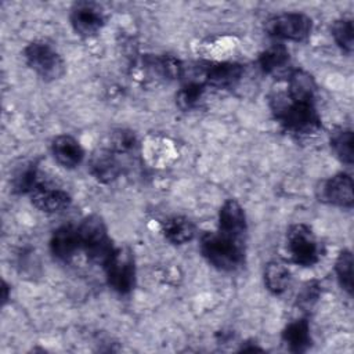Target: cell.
<instances>
[{"label":"cell","mask_w":354,"mask_h":354,"mask_svg":"<svg viewBox=\"0 0 354 354\" xmlns=\"http://www.w3.org/2000/svg\"><path fill=\"white\" fill-rule=\"evenodd\" d=\"M318 296H319V286H318V283L308 282L307 285L303 286V290L297 296V303L300 306L308 307V306H311L313 303L317 301Z\"/></svg>","instance_id":"4316f807"},{"label":"cell","mask_w":354,"mask_h":354,"mask_svg":"<svg viewBox=\"0 0 354 354\" xmlns=\"http://www.w3.org/2000/svg\"><path fill=\"white\" fill-rule=\"evenodd\" d=\"M40 181L37 178V169L36 166H29L24 169L14 180V188L18 192L29 194L36 185H39Z\"/></svg>","instance_id":"484cf974"},{"label":"cell","mask_w":354,"mask_h":354,"mask_svg":"<svg viewBox=\"0 0 354 354\" xmlns=\"http://www.w3.org/2000/svg\"><path fill=\"white\" fill-rule=\"evenodd\" d=\"M24 57L29 68L43 80H57L65 73V62L62 57L44 41L29 43L24 50Z\"/></svg>","instance_id":"277c9868"},{"label":"cell","mask_w":354,"mask_h":354,"mask_svg":"<svg viewBox=\"0 0 354 354\" xmlns=\"http://www.w3.org/2000/svg\"><path fill=\"white\" fill-rule=\"evenodd\" d=\"M137 144L136 134L126 129L113 130L106 141V149L113 153H127L130 152Z\"/></svg>","instance_id":"603a6c76"},{"label":"cell","mask_w":354,"mask_h":354,"mask_svg":"<svg viewBox=\"0 0 354 354\" xmlns=\"http://www.w3.org/2000/svg\"><path fill=\"white\" fill-rule=\"evenodd\" d=\"M319 201L330 205L351 207L354 202L353 178L346 173H339L321 184L318 188Z\"/></svg>","instance_id":"9c48e42d"},{"label":"cell","mask_w":354,"mask_h":354,"mask_svg":"<svg viewBox=\"0 0 354 354\" xmlns=\"http://www.w3.org/2000/svg\"><path fill=\"white\" fill-rule=\"evenodd\" d=\"M218 231L243 239L246 232V217L242 206L235 199H228L223 203L218 212Z\"/></svg>","instance_id":"30bf717a"},{"label":"cell","mask_w":354,"mask_h":354,"mask_svg":"<svg viewBox=\"0 0 354 354\" xmlns=\"http://www.w3.org/2000/svg\"><path fill=\"white\" fill-rule=\"evenodd\" d=\"M289 51L283 44H272L266 48L259 57V64L261 69L270 75H278L285 72L289 66Z\"/></svg>","instance_id":"ac0fdd59"},{"label":"cell","mask_w":354,"mask_h":354,"mask_svg":"<svg viewBox=\"0 0 354 354\" xmlns=\"http://www.w3.org/2000/svg\"><path fill=\"white\" fill-rule=\"evenodd\" d=\"M243 68L236 62H220L206 68L203 73L205 84L217 88L234 87L242 77Z\"/></svg>","instance_id":"4fadbf2b"},{"label":"cell","mask_w":354,"mask_h":354,"mask_svg":"<svg viewBox=\"0 0 354 354\" xmlns=\"http://www.w3.org/2000/svg\"><path fill=\"white\" fill-rule=\"evenodd\" d=\"M315 94H317V84L314 77L308 72L303 69H293L289 73L286 95L292 101L314 104Z\"/></svg>","instance_id":"5bb4252c"},{"label":"cell","mask_w":354,"mask_h":354,"mask_svg":"<svg viewBox=\"0 0 354 354\" xmlns=\"http://www.w3.org/2000/svg\"><path fill=\"white\" fill-rule=\"evenodd\" d=\"M330 147L337 155V158L347 163H353V131L346 129H339L330 136Z\"/></svg>","instance_id":"7402d4cb"},{"label":"cell","mask_w":354,"mask_h":354,"mask_svg":"<svg viewBox=\"0 0 354 354\" xmlns=\"http://www.w3.org/2000/svg\"><path fill=\"white\" fill-rule=\"evenodd\" d=\"M201 252L213 267L221 271H234L245 260L243 239L225 235L220 231L207 232L202 236Z\"/></svg>","instance_id":"7a4b0ae2"},{"label":"cell","mask_w":354,"mask_h":354,"mask_svg":"<svg viewBox=\"0 0 354 354\" xmlns=\"http://www.w3.org/2000/svg\"><path fill=\"white\" fill-rule=\"evenodd\" d=\"M270 105L282 127L296 136H310L321 129V118L314 104L292 101L286 93H275Z\"/></svg>","instance_id":"6da1fadb"},{"label":"cell","mask_w":354,"mask_h":354,"mask_svg":"<svg viewBox=\"0 0 354 354\" xmlns=\"http://www.w3.org/2000/svg\"><path fill=\"white\" fill-rule=\"evenodd\" d=\"M290 272L289 270L277 261H271L264 268V283L270 292L274 295L283 293L290 286Z\"/></svg>","instance_id":"ffe728a7"},{"label":"cell","mask_w":354,"mask_h":354,"mask_svg":"<svg viewBox=\"0 0 354 354\" xmlns=\"http://www.w3.org/2000/svg\"><path fill=\"white\" fill-rule=\"evenodd\" d=\"M163 235L173 245H183L194 238L195 228L187 217L176 216L163 224Z\"/></svg>","instance_id":"d6986e66"},{"label":"cell","mask_w":354,"mask_h":354,"mask_svg":"<svg viewBox=\"0 0 354 354\" xmlns=\"http://www.w3.org/2000/svg\"><path fill=\"white\" fill-rule=\"evenodd\" d=\"M29 196L32 205L44 213H58L71 205V196L65 191L43 185L41 183L29 192Z\"/></svg>","instance_id":"8fae6325"},{"label":"cell","mask_w":354,"mask_h":354,"mask_svg":"<svg viewBox=\"0 0 354 354\" xmlns=\"http://www.w3.org/2000/svg\"><path fill=\"white\" fill-rule=\"evenodd\" d=\"M205 83L198 80L187 82L176 95V104L181 111H191L196 108L203 98Z\"/></svg>","instance_id":"44dd1931"},{"label":"cell","mask_w":354,"mask_h":354,"mask_svg":"<svg viewBox=\"0 0 354 354\" xmlns=\"http://www.w3.org/2000/svg\"><path fill=\"white\" fill-rule=\"evenodd\" d=\"M51 151L55 160L66 169H73L79 166L84 158V151L79 141L66 134L58 136L53 140Z\"/></svg>","instance_id":"9a60e30c"},{"label":"cell","mask_w":354,"mask_h":354,"mask_svg":"<svg viewBox=\"0 0 354 354\" xmlns=\"http://www.w3.org/2000/svg\"><path fill=\"white\" fill-rule=\"evenodd\" d=\"M77 232L80 238V246L86 252L87 257L93 263L101 264L104 267L111 259L115 246L108 236V231L102 218L97 214L87 216L77 227Z\"/></svg>","instance_id":"3957f363"},{"label":"cell","mask_w":354,"mask_h":354,"mask_svg":"<svg viewBox=\"0 0 354 354\" xmlns=\"http://www.w3.org/2000/svg\"><path fill=\"white\" fill-rule=\"evenodd\" d=\"M1 290H3V304H6V301L8 300V285L4 281L1 283Z\"/></svg>","instance_id":"83f0119b"},{"label":"cell","mask_w":354,"mask_h":354,"mask_svg":"<svg viewBox=\"0 0 354 354\" xmlns=\"http://www.w3.org/2000/svg\"><path fill=\"white\" fill-rule=\"evenodd\" d=\"M80 238L77 228L62 225L57 228L50 239V249L54 257L61 261H71L80 249Z\"/></svg>","instance_id":"7c38bea8"},{"label":"cell","mask_w":354,"mask_h":354,"mask_svg":"<svg viewBox=\"0 0 354 354\" xmlns=\"http://www.w3.org/2000/svg\"><path fill=\"white\" fill-rule=\"evenodd\" d=\"M286 250L292 261L303 267H310L319 259V243L306 224H295L288 230Z\"/></svg>","instance_id":"5b68a950"},{"label":"cell","mask_w":354,"mask_h":354,"mask_svg":"<svg viewBox=\"0 0 354 354\" xmlns=\"http://www.w3.org/2000/svg\"><path fill=\"white\" fill-rule=\"evenodd\" d=\"M88 171L97 181L106 184L119 176L120 166L115 158V153L106 148H102L91 155L88 162Z\"/></svg>","instance_id":"2e32d148"},{"label":"cell","mask_w":354,"mask_h":354,"mask_svg":"<svg viewBox=\"0 0 354 354\" xmlns=\"http://www.w3.org/2000/svg\"><path fill=\"white\" fill-rule=\"evenodd\" d=\"M109 286L118 293H129L136 281L133 254L129 249L115 248L111 259L104 266Z\"/></svg>","instance_id":"8992f818"},{"label":"cell","mask_w":354,"mask_h":354,"mask_svg":"<svg viewBox=\"0 0 354 354\" xmlns=\"http://www.w3.org/2000/svg\"><path fill=\"white\" fill-rule=\"evenodd\" d=\"M311 19L301 12L278 14L266 22V29L271 36L293 41L307 39L311 33Z\"/></svg>","instance_id":"52a82bcc"},{"label":"cell","mask_w":354,"mask_h":354,"mask_svg":"<svg viewBox=\"0 0 354 354\" xmlns=\"http://www.w3.org/2000/svg\"><path fill=\"white\" fill-rule=\"evenodd\" d=\"M335 271L340 286L348 293H353V256L350 250H343L335 264Z\"/></svg>","instance_id":"cb8c5ba5"},{"label":"cell","mask_w":354,"mask_h":354,"mask_svg":"<svg viewBox=\"0 0 354 354\" xmlns=\"http://www.w3.org/2000/svg\"><path fill=\"white\" fill-rule=\"evenodd\" d=\"M282 340L293 353H303L311 344L310 325L307 319H296L286 325L282 332Z\"/></svg>","instance_id":"e0dca14e"},{"label":"cell","mask_w":354,"mask_h":354,"mask_svg":"<svg viewBox=\"0 0 354 354\" xmlns=\"http://www.w3.org/2000/svg\"><path fill=\"white\" fill-rule=\"evenodd\" d=\"M332 36L336 41V44L347 54L353 53V21L351 19H337L333 22L332 28Z\"/></svg>","instance_id":"d4e9b609"},{"label":"cell","mask_w":354,"mask_h":354,"mask_svg":"<svg viewBox=\"0 0 354 354\" xmlns=\"http://www.w3.org/2000/svg\"><path fill=\"white\" fill-rule=\"evenodd\" d=\"M71 24L77 35L93 36L104 25L102 10L93 1H79L71 10Z\"/></svg>","instance_id":"ba28073f"}]
</instances>
